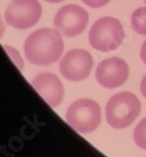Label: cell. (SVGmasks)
<instances>
[{
  "label": "cell",
  "instance_id": "obj_1",
  "mask_svg": "<svg viewBox=\"0 0 146 157\" xmlns=\"http://www.w3.org/2000/svg\"><path fill=\"white\" fill-rule=\"evenodd\" d=\"M63 47L61 34L56 29H39L27 38L24 50L31 63L49 65L60 58Z\"/></svg>",
  "mask_w": 146,
  "mask_h": 157
},
{
  "label": "cell",
  "instance_id": "obj_2",
  "mask_svg": "<svg viewBox=\"0 0 146 157\" xmlns=\"http://www.w3.org/2000/svg\"><path fill=\"white\" fill-rule=\"evenodd\" d=\"M141 110L139 99L130 92L116 94L106 104V121L113 128H125L131 125Z\"/></svg>",
  "mask_w": 146,
  "mask_h": 157
},
{
  "label": "cell",
  "instance_id": "obj_3",
  "mask_svg": "<svg viewBox=\"0 0 146 157\" xmlns=\"http://www.w3.org/2000/svg\"><path fill=\"white\" fill-rule=\"evenodd\" d=\"M125 38L122 24L115 17H105L96 21L89 32V42L95 50L109 52L116 50Z\"/></svg>",
  "mask_w": 146,
  "mask_h": 157
},
{
  "label": "cell",
  "instance_id": "obj_4",
  "mask_svg": "<svg viewBox=\"0 0 146 157\" xmlns=\"http://www.w3.org/2000/svg\"><path fill=\"white\" fill-rule=\"evenodd\" d=\"M65 119L68 124L79 133H92L100 124V107L94 100L79 99L69 107Z\"/></svg>",
  "mask_w": 146,
  "mask_h": 157
},
{
  "label": "cell",
  "instance_id": "obj_5",
  "mask_svg": "<svg viewBox=\"0 0 146 157\" xmlns=\"http://www.w3.org/2000/svg\"><path fill=\"white\" fill-rule=\"evenodd\" d=\"M41 13L38 0H12L5 10V21L12 28L26 30L38 23Z\"/></svg>",
  "mask_w": 146,
  "mask_h": 157
},
{
  "label": "cell",
  "instance_id": "obj_6",
  "mask_svg": "<svg viewBox=\"0 0 146 157\" xmlns=\"http://www.w3.org/2000/svg\"><path fill=\"white\" fill-rule=\"evenodd\" d=\"M88 20V13L84 8L76 4H69L62 6L56 12L53 25L62 36L76 37L85 30Z\"/></svg>",
  "mask_w": 146,
  "mask_h": 157
},
{
  "label": "cell",
  "instance_id": "obj_7",
  "mask_svg": "<svg viewBox=\"0 0 146 157\" xmlns=\"http://www.w3.org/2000/svg\"><path fill=\"white\" fill-rule=\"evenodd\" d=\"M93 67L92 55L86 50L74 49L63 56L59 63V71L66 80L79 82L85 80Z\"/></svg>",
  "mask_w": 146,
  "mask_h": 157
},
{
  "label": "cell",
  "instance_id": "obj_8",
  "mask_svg": "<svg viewBox=\"0 0 146 157\" xmlns=\"http://www.w3.org/2000/svg\"><path fill=\"white\" fill-rule=\"evenodd\" d=\"M129 67L124 59L110 57L98 64L95 77L100 86L115 89L126 83L129 78Z\"/></svg>",
  "mask_w": 146,
  "mask_h": 157
},
{
  "label": "cell",
  "instance_id": "obj_9",
  "mask_svg": "<svg viewBox=\"0 0 146 157\" xmlns=\"http://www.w3.org/2000/svg\"><path fill=\"white\" fill-rule=\"evenodd\" d=\"M32 86L51 107L58 106L63 100V85L54 74H39L32 80Z\"/></svg>",
  "mask_w": 146,
  "mask_h": 157
},
{
  "label": "cell",
  "instance_id": "obj_10",
  "mask_svg": "<svg viewBox=\"0 0 146 157\" xmlns=\"http://www.w3.org/2000/svg\"><path fill=\"white\" fill-rule=\"evenodd\" d=\"M131 26L136 33L146 36V7H139L133 12Z\"/></svg>",
  "mask_w": 146,
  "mask_h": 157
},
{
  "label": "cell",
  "instance_id": "obj_11",
  "mask_svg": "<svg viewBox=\"0 0 146 157\" xmlns=\"http://www.w3.org/2000/svg\"><path fill=\"white\" fill-rule=\"evenodd\" d=\"M134 141L139 148L146 150V117L142 119L135 128Z\"/></svg>",
  "mask_w": 146,
  "mask_h": 157
},
{
  "label": "cell",
  "instance_id": "obj_12",
  "mask_svg": "<svg viewBox=\"0 0 146 157\" xmlns=\"http://www.w3.org/2000/svg\"><path fill=\"white\" fill-rule=\"evenodd\" d=\"M3 48H4L5 52L7 53L9 57L11 58V60L14 62L15 65L18 67V70H23L24 68V61L23 59H22L20 53L18 52V50L14 48V47H10V46H7V45H4L3 46Z\"/></svg>",
  "mask_w": 146,
  "mask_h": 157
},
{
  "label": "cell",
  "instance_id": "obj_13",
  "mask_svg": "<svg viewBox=\"0 0 146 157\" xmlns=\"http://www.w3.org/2000/svg\"><path fill=\"white\" fill-rule=\"evenodd\" d=\"M82 1L92 8H100L106 5L110 0H82Z\"/></svg>",
  "mask_w": 146,
  "mask_h": 157
},
{
  "label": "cell",
  "instance_id": "obj_14",
  "mask_svg": "<svg viewBox=\"0 0 146 157\" xmlns=\"http://www.w3.org/2000/svg\"><path fill=\"white\" fill-rule=\"evenodd\" d=\"M140 55H141V59L142 61L144 62L146 64V41L142 44V47H141V52H140Z\"/></svg>",
  "mask_w": 146,
  "mask_h": 157
},
{
  "label": "cell",
  "instance_id": "obj_15",
  "mask_svg": "<svg viewBox=\"0 0 146 157\" xmlns=\"http://www.w3.org/2000/svg\"><path fill=\"white\" fill-rule=\"evenodd\" d=\"M140 89H141V93L145 98H146V75L143 77L141 81V86H140Z\"/></svg>",
  "mask_w": 146,
  "mask_h": 157
},
{
  "label": "cell",
  "instance_id": "obj_16",
  "mask_svg": "<svg viewBox=\"0 0 146 157\" xmlns=\"http://www.w3.org/2000/svg\"><path fill=\"white\" fill-rule=\"evenodd\" d=\"M3 33H4V26H3L1 17H0V38H1V37L3 36Z\"/></svg>",
  "mask_w": 146,
  "mask_h": 157
},
{
  "label": "cell",
  "instance_id": "obj_17",
  "mask_svg": "<svg viewBox=\"0 0 146 157\" xmlns=\"http://www.w3.org/2000/svg\"><path fill=\"white\" fill-rule=\"evenodd\" d=\"M45 1L50 2V3H59V2L63 1V0H45Z\"/></svg>",
  "mask_w": 146,
  "mask_h": 157
},
{
  "label": "cell",
  "instance_id": "obj_18",
  "mask_svg": "<svg viewBox=\"0 0 146 157\" xmlns=\"http://www.w3.org/2000/svg\"><path fill=\"white\" fill-rule=\"evenodd\" d=\"M144 3H145V4H146V0H144Z\"/></svg>",
  "mask_w": 146,
  "mask_h": 157
}]
</instances>
